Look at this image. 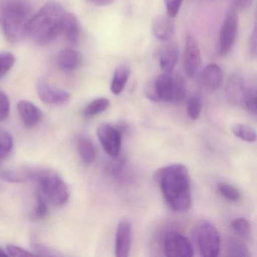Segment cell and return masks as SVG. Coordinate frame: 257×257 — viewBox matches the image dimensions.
<instances>
[{
  "mask_svg": "<svg viewBox=\"0 0 257 257\" xmlns=\"http://www.w3.org/2000/svg\"><path fill=\"white\" fill-rule=\"evenodd\" d=\"M10 113V100L8 96L0 90V121H5Z\"/></svg>",
  "mask_w": 257,
  "mask_h": 257,
  "instance_id": "cell-32",
  "label": "cell"
},
{
  "mask_svg": "<svg viewBox=\"0 0 257 257\" xmlns=\"http://www.w3.org/2000/svg\"><path fill=\"white\" fill-rule=\"evenodd\" d=\"M66 13L64 7L58 3H47L33 16L28 26V35L40 45L52 43L62 32Z\"/></svg>",
  "mask_w": 257,
  "mask_h": 257,
  "instance_id": "cell-3",
  "label": "cell"
},
{
  "mask_svg": "<svg viewBox=\"0 0 257 257\" xmlns=\"http://www.w3.org/2000/svg\"><path fill=\"white\" fill-rule=\"evenodd\" d=\"M245 108L252 115H256V91H252L243 101Z\"/></svg>",
  "mask_w": 257,
  "mask_h": 257,
  "instance_id": "cell-35",
  "label": "cell"
},
{
  "mask_svg": "<svg viewBox=\"0 0 257 257\" xmlns=\"http://www.w3.org/2000/svg\"><path fill=\"white\" fill-rule=\"evenodd\" d=\"M253 0H231L233 9L237 10H244L252 5Z\"/></svg>",
  "mask_w": 257,
  "mask_h": 257,
  "instance_id": "cell-38",
  "label": "cell"
},
{
  "mask_svg": "<svg viewBox=\"0 0 257 257\" xmlns=\"http://www.w3.org/2000/svg\"><path fill=\"white\" fill-rule=\"evenodd\" d=\"M35 180L38 182L42 195L52 205L60 207L68 201V187L63 179L55 172L49 170L38 171Z\"/></svg>",
  "mask_w": 257,
  "mask_h": 257,
  "instance_id": "cell-4",
  "label": "cell"
},
{
  "mask_svg": "<svg viewBox=\"0 0 257 257\" xmlns=\"http://www.w3.org/2000/svg\"><path fill=\"white\" fill-rule=\"evenodd\" d=\"M37 91L40 100L51 106H62L71 98L70 93L54 88L44 81L37 83Z\"/></svg>",
  "mask_w": 257,
  "mask_h": 257,
  "instance_id": "cell-11",
  "label": "cell"
},
{
  "mask_svg": "<svg viewBox=\"0 0 257 257\" xmlns=\"http://www.w3.org/2000/svg\"><path fill=\"white\" fill-rule=\"evenodd\" d=\"M34 248L37 252H40V255H57L56 252L52 250L50 248L46 247L43 245L38 244V243H34Z\"/></svg>",
  "mask_w": 257,
  "mask_h": 257,
  "instance_id": "cell-39",
  "label": "cell"
},
{
  "mask_svg": "<svg viewBox=\"0 0 257 257\" xmlns=\"http://www.w3.org/2000/svg\"><path fill=\"white\" fill-rule=\"evenodd\" d=\"M131 71L128 66L121 64L118 66L114 73L113 79L111 84V92L115 95L121 94V91L125 87L126 83L130 76Z\"/></svg>",
  "mask_w": 257,
  "mask_h": 257,
  "instance_id": "cell-21",
  "label": "cell"
},
{
  "mask_svg": "<svg viewBox=\"0 0 257 257\" xmlns=\"http://www.w3.org/2000/svg\"><path fill=\"white\" fill-rule=\"evenodd\" d=\"M198 248L202 256L216 257L220 250L221 237L219 231L213 224L202 221L197 230Z\"/></svg>",
  "mask_w": 257,
  "mask_h": 257,
  "instance_id": "cell-6",
  "label": "cell"
},
{
  "mask_svg": "<svg viewBox=\"0 0 257 257\" xmlns=\"http://www.w3.org/2000/svg\"><path fill=\"white\" fill-rule=\"evenodd\" d=\"M88 1L93 5L97 6V7H106V6L110 5L114 0H88Z\"/></svg>",
  "mask_w": 257,
  "mask_h": 257,
  "instance_id": "cell-40",
  "label": "cell"
},
{
  "mask_svg": "<svg viewBox=\"0 0 257 257\" xmlns=\"http://www.w3.org/2000/svg\"><path fill=\"white\" fill-rule=\"evenodd\" d=\"M238 31V16L234 9L227 13L219 31L218 52L220 56H226L232 50Z\"/></svg>",
  "mask_w": 257,
  "mask_h": 257,
  "instance_id": "cell-7",
  "label": "cell"
},
{
  "mask_svg": "<svg viewBox=\"0 0 257 257\" xmlns=\"http://www.w3.org/2000/svg\"><path fill=\"white\" fill-rule=\"evenodd\" d=\"M82 56L74 49H64L57 57V64L59 68L65 71H72L80 66Z\"/></svg>",
  "mask_w": 257,
  "mask_h": 257,
  "instance_id": "cell-18",
  "label": "cell"
},
{
  "mask_svg": "<svg viewBox=\"0 0 257 257\" xmlns=\"http://www.w3.org/2000/svg\"><path fill=\"white\" fill-rule=\"evenodd\" d=\"M18 112L25 127H35L41 121L42 111L34 103L28 100H21L17 105Z\"/></svg>",
  "mask_w": 257,
  "mask_h": 257,
  "instance_id": "cell-14",
  "label": "cell"
},
{
  "mask_svg": "<svg viewBox=\"0 0 257 257\" xmlns=\"http://www.w3.org/2000/svg\"><path fill=\"white\" fill-rule=\"evenodd\" d=\"M179 58V48L176 43H168L161 52L160 67L164 73H172Z\"/></svg>",
  "mask_w": 257,
  "mask_h": 257,
  "instance_id": "cell-17",
  "label": "cell"
},
{
  "mask_svg": "<svg viewBox=\"0 0 257 257\" xmlns=\"http://www.w3.org/2000/svg\"><path fill=\"white\" fill-rule=\"evenodd\" d=\"M201 52L195 37H186L183 52V67L189 78L195 77L201 65Z\"/></svg>",
  "mask_w": 257,
  "mask_h": 257,
  "instance_id": "cell-10",
  "label": "cell"
},
{
  "mask_svg": "<svg viewBox=\"0 0 257 257\" xmlns=\"http://www.w3.org/2000/svg\"><path fill=\"white\" fill-rule=\"evenodd\" d=\"M32 17L27 0H0V28L10 43H19L28 35Z\"/></svg>",
  "mask_w": 257,
  "mask_h": 257,
  "instance_id": "cell-2",
  "label": "cell"
},
{
  "mask_svg": "<svg viewBox=\"0 0 257 257\" xmlns=\"http://www.w3.org/2000/svg\"><path fill=\"white\" fill-rule=\"evenodd\" d=\"M218 192L225 199L231 201H238L241 198L238 189L228 183H220L217 185Z\"/></svg>",
  "mask_w": 257,
  "mask_h": 257,
  "instance_id": "cell-28",
  "label": "cell"
},
{
  "mask_svg": "<svg viewBox=\"0 0 257 257\" xmlns=\"http://www.w3.org/2000/svg\"><path fill=\"white\" fill-rule=\"evenodd\" d=\"M171 19L169 16H159L153 19V34L160 41H168L174 36V25Z\"/></svg>",
  "mask_w": 257,
  "mask_h": 257,
  "instance_id": "cell-16",
  "label": "cell"
},
{
  "mask_svg": "<svg viewBox=\"0 0 257 257\" xmlns=\"http://www.w3.org/2000/svg\"><path fill=\"white\" fill-rule=\"evenodd\" d=\"M48 201L44 198L41 192H37V204L33 212V217L36 219H44L49 213V207H48Z\"/></svg>",
  "mask_w": 257,
  "mask_h": 257,
  "instance_id": "cell-30",
  "label": "cell"
},
{
  "mask_svg": "<svg viewBox=\"0 0 257 257\" xmlns=\"http://www.w3.org/2000/svg\"><path fill=\"white\" fill-rule=\"evenodd\" d=\"M62 33L70 44L76 45L79 43L81 34L80 25L77 18L72 13H66Z\"/></svg>",
  "mask_w": 257,
  "mask_h": 257,
  "instance_id": "cell-19",
  "label": "cell"
},
{
  "mask_svg": "<svg viewBox=\"0 0 257 257\" xmlns=\"http://www.w3.org/2000/svg\"><path fill=\"white\" fill-rule=\"evenodd\" d=\"M255 89V87L250 86L243 75L238 73L231 75L227 84V92L230 98L242 103L249 93Z\"/></svg>",
  "mask_w": 257,
  "mask_h": 257,
  "instance_id": "cell-12",
  "label": "cell"
},
{
  "mask_svg": "<svg viewBox=\"0 0 257 257\" xmlns=\"http://www.w3.org/2000/svg\"><path fill=\"white\" fill-rule=\"evenodd\" d=\"M37 172L38 171L33 170H10L3 171L0 174V177L10 183H22L27 180H35Z\"/></svg>",
  "mask_w": 257,
  "mask_h": 257,
  "instance_id": "cell-22",
  "label": "cell"
},
{
  "mask_svg": "<svg viewBox=\"0 0 257 257\" xmlns=\"http://www.w3.org/2000/svg\"><path fill=\"white\" fill-rule=\"evenodd\" d=\"M183 0H165L168 16L173 19L175 18L180 11Z\"/></svg>",
  "mask_w": 257,
  "mask_h": 257,
  "instance_id": "cell-33",
  "label": "cell"
},
{
  "mask_svg": "<svg viewBox=\"0 0 257 257\" xmlns=\"http://www.w3.org/2000/svg\"><path fill=\"white\" fill-rule=\"evenodd\" d=\"M97 135L105 153L110 157H117L121 148V132L112 124L103 122L97 127Z\"/></svg>",
  "mask_w": 257,
  "mask_h": 257,
  "instance_id": "cell-8",
  "label": "cell"
},
{
  "mask_svg": "<svg viewBox=\"0 0 257 257\" xmlns=\"http://www.w3.org/2000/svg\"><path fill=\"white\" fill-rule=\"evenodd\" d=\"M154 83L159 102L179 103L186 97V83L181 75L164 73Z\"/></svg>",
  "mask_w": 257,
  "mask_h": 257,
  "instance_id": "cell-5",
  "label": "cell"
},
{
  "mask_svg": "<svg viewBox=\"0 0 257 257\" xmlns=\"http://www.w3.org/2000/svg\"><path fill=\"white\" fill-rule=\"evenodd\" d=\"M168 207L175 212H186L192 206L190 176L185 165L174 164L159 168L153 175Z\"/></svg>",
  "mask_w": 257,
  "mask_h": 257,
  "instance_id": "cell-1",
  "label": "cell"
},
{
  "mask_svg": "<svg viewBox=\"0 0 257 257\" xmlns=\"http://www.w3.org/2000/svg\"><path fill=\"white\" fill-rule=\"evenodd\" d=\"M132 240V225L128 220L121 221L117 227L115 235V255L127 257L130 252Z\"/></svg>",
  "mask_w": 257,
  "mask_h": 257,
  "instance_id": "cell-13",
  "label": "cell"
},
{
  "mask_svg": "<svg viewBox=\"0 0 257 257\" xmlns=\"http://www.w3.org/2000/svg\"><path fill=\"white\" fill-rule=\"evenodd\" d=\"M164 251L167 256L191 257L194 249L188 237L177 231H170L164 240Z\"/></svg>",
  "mask_w": 257,
  "mask_h": 257,
  "instance_id": "cell-9",
  "label": "cell"
},
{
  "mask_svg": "<svg viewBox=\"0 0 257 257\" xmlns=\"http://www.w3.org/2000/svg\"><path fill=\"white\" fill-rule=\"evenodd\" d=\"M8 254L7 252H6L2 248H0V256H7Z\"/></svg>",
  "mask_w": 257,
  "mask_h": 257,
  "instance_id": "cell-41",
  "label": "cell"
},
{
  "mask_svg": "<svg viewBox=\"0 0 257 257\" xmlns=\"http://www.w3.org/2000/svg\"><path fill=\"white\" fill-rule=\"evenodd\" d=\"M226 253L230 257H249V249L246 245L235 237H228L226 240Z\"/></svg>",
  "mask_w": 257,
  "mask_h": 257,
  "instance_id": "cell-23",
  "label": "cell"
},
{
  "mask_svg": "<svg viewBox=\"0 0 257 257\" xmlns=\"http://www.w3.org/2000/svg\"><path fill=\"white\" fill-rule=\"evenodd\" d=\"M145 94L147 98L150 99L152 101L159 102L156 87H155L154 81L149 82L148 85L146 86Z\"/></svg>",
  "mask_w": 257,
  "mask_h": 257,
  "instance_id": "cell-37",
  "label": "cell"
},
{
  "mask_svg": "<svg viewBox=\"0 0 257 257\" xmlns=\"http://www.w3.org/2000/svg\"><path fill=\"white\" fill-rule=\"evenodd\" d=\"M7 252L8 255L16 257L31 256V255H35L27 249H23L21 246H16V245H8L7 246Z\"/></svg>",
  "mask_w": 257,
  "mask_h": 257,
  "instance_id": "cell-34",
  "label": "cell"
},
{
  "mask_svg": "<svg viewBox=\"0 0 257 257\" xmlns=\"http://www.w3.org/2000/svg\"><path fill=\"white\" fill-rule=\"evenodd\" d=\"M202 103L198 94L192 96L188 100L187 114L190 119L197 120L201 115Z\"/></svg>",
  "mask_w": 257,
  "mask_h": 257,
  "instance_id": "cell-29",
  "label": "cell"
},
{
  "mask_svg": "<svg viewBox=\"0 0 257 257\" xmlns=\"http://www.w3.org/2000/svg\"><path fill=\"white\" fill-rule=\"evenodd\" d=\"M13 147V140L11 135L5 129L0 127V160L7 157Z\"/></svg>",
  "mask_w": 257,
  "mask_h": 257,
  "instance_id": "cell-27",
  "label": "cell"
},
{
  "mask_svg": "<svg viewBox=\"0 0 257 257\" xmlns=\"http://www.w3.org/2000/svg\"><path fill=\"white\" fill-rule=\"evenodd\" d=\"M76 147L82 162L89 165L96 159V150L92 141L86 135H79L76 138Z\"/></svg>",
  "mask_w": 257,
  "mask_h": 257,
  "instance_id": "cell-20",
  "label": "cell"
},
{
  "mask_svg": "<svg viewBox=\"0 0 257 257\" xmlns=\"http://www.w3.org/2000/svg\"><path fill=\"white\" fill-rule=\"evenodd\" d=\"M233 134L239 139L246 142H255L256 140V134L255 130L250 126L243 124H236L233 126Z\"/></svg>",
  "mask_w": 257,
  "mask_h": 257,
  "instance_id": "cell-25",
  "label": "cell"
},
{
  "mask_svg": "<svg viewBox=\"0 0 257 257\" xmlns=\"http://www.w3.org/2000/svg\"><path fill=\"white\" fill-rule=\"evenodd\" d=\"M16 58L9 52L0 53V79L4 77L14 66Z\"/></svg>",
  "mask_w": 257,
  "mask_h": 257,
  "instance_id": "cell-31",
  "label": "cell"
},
{
  "mask_svg": "<svg viewBox=\"0 0 257 257\" xmlns=\"http://www.w3.org/2000/svg\"><path fill=\"white\" fill-rule=\"evenodd\" d=\"M222 82V72L219 66L208 64L204 67L200 76V82L207 91H214L220 87Z\"/></svg>",
  "mask_w": 257,
  "mask_h": 257,
  "instance_id": "cell-15",
  "label": "cell"
},
{
  "mask_svg": "<svg viewBox=\"0 0 257 257\" xmlns=\"http://www.w3.org/2000/svg\"><path fill=\"white\" fill-rule=\"evenodd\" d=\"M231 228L234 232L244 239H249L251 235V224L246 218H236L231 222Z\"/></svg>",
  "mask_w": 257,
  "mask_h": 257,
  "instance_id": "cell-26",
  "label": "cell"
},
{
  "mask_svg": "<svg viewBox=\"0 0 257 257\" xmlns=\"http://www.w3.org/2000/svg\"><path fill=\"white\" fill-rule=\"evenodd\" d=\"M257 35H256V27H254L253 30H252V34L250 35V38H249V55L251 57L255 58L256 56L257 52Z\"/></svg>",
  "mask_w": 257,
  "mask_h": 257,
  "instance_id": "cell-36",
  "label": "cell"
},
{
  "mask_svg": "<svg viewBox=\"0 0 257 257\" xmlns=\"http://www.w3.org/2000/svg\"><path fill=\"white\" fill-rule=\"evenodd\" d=\"M110 102L107 98L100 97L91 101L89 104L87 105L83 111V114L86 117H93L104 112L108 109Z\"/></svg>",
  "mask_w": 257,
  "mask_h": 257,
  "instance_id": "cell-24",
  "label": "cell"
}]
</instances>
